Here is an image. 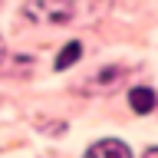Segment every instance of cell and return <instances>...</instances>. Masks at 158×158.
<instances>
[{
	"label": "cell",
	"instance_id": "obj_1",
	"mask_svg": "<svg viewBox=\"0 0 158 158\" xmlns=\"http://www.w3.org/2000/svg\"><path fill=\"white\" fill-rule=\"evenodd\" d=\"M73 0H30L27 3V20L33 23H66L73 17Z\"/></svg>",
	"mask_w": 158,
	"mask_h": 158
},
{
	"label": "cell",
	"instance_id": "obj_2",
	"mask_svg": "<svg viewBox=\"0 0 158 158\" xmlns=\"http://www.w3.org/2000/svg\"><path fill=\"white\" fill-rule=\"evenodd\" d=\"M128 106L135 109L138 115H148L152 109H155V92L148 86H135L132 92H128Z\"/></svg>",
	"mask_w": 158,
	"mask_h": 158
},
{
	"label": "cell",
	"instance_id": "obj_3",
	"mask_svg": "<svg viewBox=\"0 0 158 158\" xmlns=\"http://www.w3.org/2000/svg\"><path fill=\"white\" fill-rule=\"evenodd\" d=\"M99 155H115V158H132L128 145L115 142V138H106V142H96V145H89V158H99Z\"/></svg>",
	"mask_w": 158,
	"mask_h": 158
},
{
	"label": "cell",
	"instance_id": "obj_4",
	"mask_svg": "<svg viewBox=\"0 0 158 158\" xmlns=\"http://www.w3.org/2000/svg\"><path fill=\"white\" fill-rule=\"evenodd\" d=\"M79 56H82V46H79L76 40H73V43H66V46H63V53L56 56V69H66V66H73V63H76Z\"/></svg>",
	"mask_w": 158,
	"mask_h": 158
},
{
	"label": "cell",
	"instance_id": "obj_5",
	"mask_svg": "<svg viewBox=\"0 0 158 158\" xmlns=\"http://www.w3.org/2000/svg\"><path fill=\"white\" fill-rule=\"evenodd\" d=\"M115 76H118V69H106V73H99V76H96V86H112Z\"/></svg>",
	"mask_w": 158,
	"mask_h": 158
},
{
	"label": "cell",
	"instance_id": "obj_6",
	"mask_svg": "<svg viewBox=\"0 0 158 158\" xmlns=\"http://www.w3.org/2000/svg\"><path fill=\"white\" fill-rule=\"evenodd\" d=\"M3 53H7V49H3V40H0V63H3Z\"/></svg>",
	"mask_w": 158,
	"mask_h": 158
}]
</instances>
